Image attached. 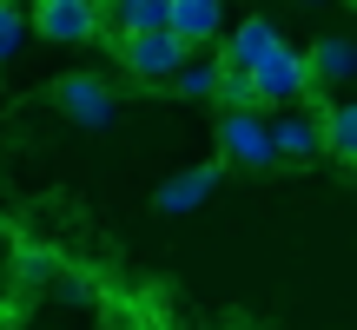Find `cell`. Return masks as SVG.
<instances>
[{
    "label": "cell",
    "mask_w": 357,
    "mask_h": 330,
    "mask_svg": "<svg viewBox=\"0 0 357 330\" xmlns=\"http://www.w3.org/2000/svg\"><path fill=\"white\" fill-rule=\"evenodd\" d=\"M113 47V60L126 66V79L139 86H172V73L192 60V47L172 33V26H139V33H100Z\"/></svg>",
    "instance_id": "obj_1"
},
{
    "label": "cell",
    "mask_w": 357,
    "mask_h": 330,
    "mask_svg": "<svg viewBox=\"0 0 357 330\" xmlns=\"http://www.w3.org/2000/svg\"><path fill=\"white\" fill-rule=\"evenodd\" d=\"M212 146H218V159H225V172H271V165H278L265 106H231V113H218Z\"/></svg>",
    "instance_id": "obj_2"
},
{
    "label": "cell",
    "mask_w": 357,
    "mask_h": 330,
    "mask_svg": "<svg viewBox=\"0 0 357 330\" xmlns=\"http://www.w3.org/2000/svg\"><path fill=\"white\" fill-rule=\"evenodd\" d=\"M33 33L53 40V47H86V40L106 33V7L100 0H33Z\"/></svg>",
    "instance_id": "obj_3"
},
{
    "label": "cell",
    "mask_w": 357,
    "mask_h": 330,
    "mask_svg": "<svg viewBox=\"0 0 357 330\" xmlns=\"http://www.w3.org/2000/svg\"><path fill=\"white\" fill-rule=\"evenodd\" d=\"M252 93H258V106H298V100L311 93L305 47H291V40H284L278 53H265V60L252 66Z\"/></svg>",
    "instance_id": "obj_4"
},
{
    "label": "cell",
    "mask_w": 357,
    "mask_h": 330,
    "mask_svg": "<svg viewBox=\"0 0 357 330\" xmlns=\"http://www.w3.org/2000/svg\"><path fill=\"white\" fill-rule=\"evenodd\" d=\"M53 106H60L73 126H86V132H106L119 119V100L106 93V79H93V73H60L53 79Z\"/></svg>",
    "instance_id": "obj_5"
},
{
    "label": "cell",
    "mask_w": 357,
    "mask_h": 330,
    "mask_svg": "<svg viewBox=\"0 0 357 330\" xmlns=\"http://www.w3.org/2000/svg\"><path fill=\"white\" fill-rule=\"evenodd\" d=\"M284 47V33H278V20H265V13H252V20H238V26H225L218 33V66H238V73H252L265 53H278Z\"/></svg>",
    "instance_id": "obj_6"
},
{
    "label": "cell",
    "mask_w": 357,
    "mask_h": 330,
    "mask_svg": "<svg viewBox=\"0 0 357 330\" xmlns=\"http://www.w3.org/2000/svg\"><path fill=\"white\" fill-rule=\"evenodd\" d=\"M305 66H311V93L344 86V79L357 73V40H344V33H318V40L305 47Z\"/></svg>",
    "instance_id": "obj_7"
},
{
    "label": "cell",
    "mask_w": 357,
    "mask_h": 330,
    "mask_svg": "<svg viewBox=\"0 0 357 330\" xmlns=\"http://www.w3.org/2000/svg\"><path fill=\"white\" fill-rule=\"evenodd\" d=\"M166 26L185 47H212L225 33V0H166Z\"/></svg>",
    "instance_id": "obj_8"
},
{
    "label": "cell",
    "mask_w": 357,
    "mask_h": 330,
    "mask_svg": "<svg viewBox=\"0 0 357 330\" xmlns=\"http://www.w3.org/2000/svg\"><path fill=\"white\" fill-rule=\"evenodd\" d=\"M318 132H324V152L357 172V100H324L318 106Z\"/></svg>",
    "instance_id": "obj_9"
},
{
    "label": "cell",
    "mask_w": 357,
    "mask_h": 330,
    "mask_svg": "<svg viewBox=\"0 0 357 330\" xmlns=\"http://www.w3.org/2000/svg\"><path fill=\"white\" fill-rule=\"evenodd\" d=\"M218 178H225V159H205L192 165V172H172L166 191H159V212H185V205H205L218 191Z\"/></svg>",
    "instance_id": "obj_10"
},
{
    "label": "cell",
    "mask_w": 357,
    "mask_h": 330,
    "mask_svg": "<svg viewBox=\"0 0 357 330\" xmlns=\"http://www.w3.org/2000/svg\"><path fill=\"white\" fill-rule=\"evenodd\" d=\"M271 146H278V159H291V165H305V159H318L324 152V132H318V113H278L271 119Z\"/></svg>",
    "instance_id": "obj_11"
},
{
    "label": "cell",
    "mask_w": 357,
    "mask_h": 330,
    "mask_svg": "<svg viewBox=\"0 0 357 330\" xmlns=\"http://www.w3.org/2000/svg\"><path fill=\"white\" fill-rule=\"evenodd\" d=\"M26 33H33V20H26L20 0H0V66L13 60V53L26 47Z\"/></svg>",
    "instance_id": "obj_12"
},
{
    "label": "cell",
    "mask_w": 357,
    "mask_h": 330,
    "mask_svg": "<svg viewBox=\"0 0 357 330\" xmlns=\"http://www.w3.org/2000/svg\"><path fill=\"white\" fill-rule=\"evenodd\" d=\"M212 86H218V60H205V66H178V73H172V93H178V100H212Z\"/></svg>",
    "instance_id": "obj_13"
},
{
    "label": "cell",
    "mask_w": 357,
    "mask_h": 330,
    "mask_svg": "<svg viewBox=\"0 0 357 330\" xmlns=\"http://www.w3.org/2000/svg\"><path fill=\"white\" fill-rule=\"evenodd\" d=\"M53 265H60L53 251H20V291H26V284H40V278H53Z\"/></svg>",
    "instance_id": "obj_14"
},
{
    "label": "cell",
    "mask_w": 357,
    "mask_h": 330,
    "mask_svg": "<svg viewBox=\"0 0 357 330\" xmlns=\"http://www.w3.org/2000/svg\"><path fill=\"white\" fill-rule=\"evenodd\" d=\"M20 324V304H13V297H0V330H13Z\"/></svg>",
    "instance_id": "obj_15"
},
{
    "label": "cell",
    "mask_w": 357,
    "mask_h": 330,
    "mask_svg": "<svg viewBox=\"0 0 357 330\" xmlns=\"http://www.w3.org/2000/svg\"><path fill=\"white\" fill-rule=\"evenodd\" d=\"M305 7H324V0H305Z\"/></svg>",
    "instance_id": "obj_16"
}]
</instances>
